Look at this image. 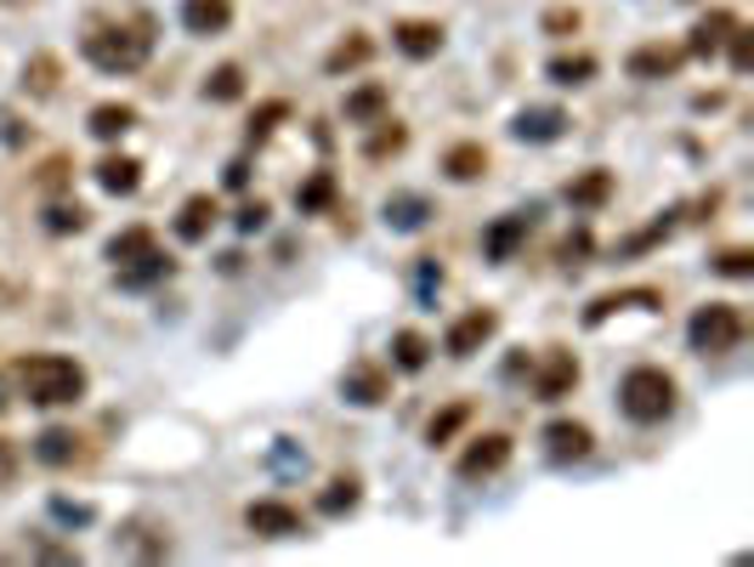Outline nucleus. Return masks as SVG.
<instances>
[{
	"label": "nucleus",
	"mask_w": 754,
	"mask_h": 567,
	"mask_svg": "<svg viewBox=\"0 0 754 567\" xmlns=\"http://www.w3.org/2000/svg\"><path fill=\"white\" fill-rule=\"evenodd\" d=\"M12 477H18V443L0 437V483H12Z\"/></svg>",
	"instance_id": "obj_46"
},
{
	"label": "nucleus",
	"mask_w": 754,
	"mask_h": 567,
	"mask_svg": "<svg viewBox=\"0 0 754 567\" xmlns=\"http://www.w3.org/2000/svg\"><path fill=\"white\" fill-rule=\"evenodd\" d=\"M182 23L187 34H221L233 23V7L227 0H182Z\"/></svg>",
	"instance_id": "obj_20"
},
{
	"label": "nucleus",
	"mask_w": 754,
	"mask_h": 567,
	"mask_svg": "<svg viewBox=\"0 0 754 567\" xmlns=\"http://www.w3.org/2000/svg\"><path fill=\"white\" fill-rule=\"evenodd\" d=\"M443 171L454 182H477L488 171V148H483V142H454V148L443 154Z\"/></svg>",
	"instance_id": "obj_25"
},
{
	"label": "nucleus",
	"mask_w": 754,
	"mask_h": 567,
	"mask_svg": "<svg viewBox=\"0 0 754 567\" xmlns=\"http://www.w3.org/2000/svg\"><path fill=\"white\" fill-rule=\"evenodd\" d=\"M358 499H363L358 483H352V477H335V483L318 494V511H323V516H347V511H358Z\"/></svg>",
	"instance_id": "obj_31"
},
{
	"label": "nucleus",
	"mask_w": 754,
	"mask_h": 567,
	"mask_svg": "<svg viewBox=\"0 0 754 567\" xmlns=\"http://www.w3.org/2000/svg\"><path fill=\"white\" fill-rule=\"evenodd\" d=\"M369 52H374V45H369L363 34H352V40H341L335 52H329V63H323V69H329V74H347V69H363V63H369Z\"/></svg>",
	"instance_id": "obj_33"
},
{
	"label": "nucleus",
	"mask_w": 754,
	"mask_h": 567,
	"mask_svg": "<svg viewBox=\"0 0 754 567\" xmlns=\"http://www.w3.org/2000/svg\"><path fill=\"white\" fill-rule=\"evenodd\" d=\"M159 245H154V233L148 227H125V233H114L109 239V261H114V272L120 267H131V261H143V256H154Z\"/></svg>",
	"instance_id": "obj_24"
},
{
	"label": "nucleus",
	"mask_w": 754,
	"mask_h": 567,
	"mask_svg": "<svg viewBox=\"0 0 754 567\" xmlns=\"http://www.w3.org/2000/svg\"><path fill=\"white\" fill-rule=\"evenodd\" d=\"M561 131H568V114H561V109H523L516 125H510L516 142H556Z\"/></svg>",
	"instance_id": "obj_15"
},
{
	"label": "nucleus",
	"mask_w": 754,
	"mask_h": 567,
	"mask_svg": "<svg viewBox=\"0 0 754 567\" xmlns=\"http://www.w3.org/2000/svg\"><path fill=\"white\" fill-rule=\"evenodd\" d=\"M556 85H585V80H596V58H585V52H574V58H550V69H545Z\"/></svg>",
	"instance_id": "obj_32"
},
{
	"label": "nucleus",
	"mask_w": 754,
	"mask_h": 567,
	"mask_svg": "<svg viewBox=\"0 0 754 567\" xmlns=\"http://www.w3.org/2000/svg\"><path fill=\"white\" fill-rule=\"evenodd\" d=\"M159 272H171V261L154 250V256H143V261H131V267H120V284L125 290H143V284H154Z\"/></svg>",
	"instance_id": "obj_34"
},
{
	"label": "nucleus",
	"mask_w": 754,
	"mask_h": 567,
	"mask_svg": "<svg viewBox=\"0 0 754 567\" xmlns=\"http://www.w3.org/2000/svg\"><path fill=\"white\" fill-rule=\"evenodd\" d=\"M681 58L686 52H675V45H636V52H630V74L636 80H670L681 69Z\"/></svg>",
	"instance_id": "obj_17"
},
{
	"label": "nucleus",
	"mask_w": 754,
	"mask_h": 567,
	"mask_svg": "<svg viewBox=\"0 0 754 567\" xmlns=\"http://www.w3.org/2000/svg\"><path fill=\"white\" fill-rule=\"evenodd\" d=\"M245 528H250L256 539H296V534H307V528H301V511L285 505V499H256V505L245 511Z\"/></svg>",
	"instance_id": "obj_5"
},
{
	"label": "nucleus",
	"mask_w": 754,
	"mask_h": 567,
	"mask_svg": "<svg viewBox=\"0 0 754 567\" xmlns=\"http://www.w3.org/2000/svg\"><path fill=\"white\" fill-rule=\"evenodd\" d=\"M91 216L80 210V205H52V210H45V227H52V233H80Z\"/></svg>",
	"instance_id": "obj_40"
},
{
	"label": "nucleus",
	"mask_w": 754,
	"mask_h": 567,
	"mask_svg": "<svg viewBox=\"0 0 754 567\" xmlns=\"http://www.w3.org/2000/svg\"><path fill=\"white\" fill-rule=\"evenodd\" d=\"M261 227H267V205L256 199V205H245V210H239V233H261Z\"/></svg>",
	"instance_id": "obj_47"
},
{
	"label": "nucleus",
	"mask_w": 754,
	"mask_h": 567,
	"mask_svg": "<svg viewBox=\"0 0 754 567\" xmlns=\"http://www.w3.org/2000/svg\"><path fill=\"white\" fill-rule=\"evenodd\" d=\"M386 109H392V91H386L381 80H369V85L347 91V125H381Z\"/></svg>",
	"instance_id": "obj_12"
},
{
	"label": "nucleus",
	"mask_w": 754,
	"mask_h": 567,
	"mask_svg": "<svg viewBox=\"0 0 754 567\" xmlns=\"http://www.w3.org/2000/svg\"><path fill=\"white\" fill-rule=\"evenodd\" d=\"M210 227H216V199H210V194H194V199L182 205V216H176V239L199 245Z\"/></svg>",
	"instance_id": "obj_21"
},
{
	"label": "nucleus",
	"mask_w": 754,
	"mask_h": 567,
	"mask_svg": "<svg viewBox=\"0 0 754 567\" xmlns=\"http://www.w3.org/2000/svg\"><path fill=\"white\" fill-rule=\"evenodd\" d=\"M272 460L285 465V471H307V454H296V449H290V437L278 443V449H272Z\"/></svg>",
	"instance_id": "obj_48"
},
{
	"label": "nucleus",
	"mask_w": 754,
	"mask_h": 567,
	"mask_svg": "<svg viewBox=\"0 0 754 567\" xmlns=\"http://www.w3.org/2000/svg\"><path fill=\"white\" fill-rule=\"evenodd\" d=\"M18 386L40 409H63V403L85 398V369L63 352H29V358H18Z\"/></svg>",
	"instance_id": "obj_1"
},
{
	"label": "nucleus",
	"mask_w": 754,
	"mask_h": 567,
	"mask_svg": "<svg viewBox=\"0 0 754 567\" xmlns=\"http://www.w3.org/2000/svg\"><path fill=\"white\" fill-rule=\"evenodd\" d=\"M612 199V171H585L568 182V205L574 210H601Z\"/></svg>",
	"instance_id": "obj_22"
},
{
	"label": "nucleus",
	"mask_w": 754,
	"mask_h": 567,
	"mask_svg": "<svg viewBox=\"0 0 754 567\" xmlns=\"http://www.w3.org/2000/svg\"><path fill=\"white\" fill-rule=\"evenodd\" d=\"M23 85L34 91V97H45V91L58 85V63H52V58H34V63L23 69Z\"/></svg>",
	"instance_id": "obj_39"
},
{
	"label": "nucleus",
	"mask_w": 754,
	"mask_h": 567,
	"mask_svg": "<svg viewBox=\"0 0 754 567\" xmlns=\"http://www.w3.org/2000/svg\"><path fill=\"white\" fill-rule=\"evenodd\" d=\"M675 216H681V210H664V216H658L647 233H636V239L624 245V256H636V250H652L658 239H670V233H675Z\"/></svg>",
	"instance_id": "obj_37"
},
{
	"label": "nucleus",
	"mask_w": 754,
	"mask_h": 567,
	"mask_svg": "<svg viewBox=\"0 0 754 567\" xmlns=\"http://www.w3.org/2000/svg\"><path fill=\"white\" fill-rule=\"evenodd\" d=\"M114 545H125L131 556H165V550H171V534H159V528H148V523H131Z\"/></svg>",
	"instance_id": "obj_29"
},
{
	"label": "nucleus",
	"mask_w": 754,
	"mask_h": 567,
	"mask_svg": "<svg viewBox=\"0 0 754 567\" xmlns=\"http://www.w3.org/2000/svg\"><path fill=\"white\" fill-rule=\"evenodd\" d=\"M624 307H664V296L658 290H612V296H601L596 307H585V329H596V323H607L612 312H624Z\"/></svg>",
	"instance_id": "obj_19"
},
{
	"label": "nucleus",
	"mask_w": 754,
	"mask_h": 567,
	"mask_svg": "<svg viewBox=\"0 0 754 567\" xmlns=\"http://www.w3.org/2000/svg\"><path fill=\"white\" fill-rule=\"evenodd\" d=\"M726 40H732V69H737V74H748V69H754V34L737 23Z\"/></svg>",
	"instance_id": "obj_42"
},
{
	"label": "nucleus",
	"mask_w": 754,
	"mask_h": 567,
	"mask_svg": "<svg viewBox=\"0 0 754 567\" xmlns=\"http://www.w3.org/2000/svg\"><path fill=\"white\" fill-rule=\"evenodd\" d=\"M437 290H443V261H437V256H420V267H414V296L432 301Z\"/></svg>",
	"instance_id": "obj_36"
},
{
	"label": "nucleus",
	"mask_w": 754,
	"mask_h": 567,
	"mask_svg": "<svg viewBox=\"0 0 754 567\" xmlns=\"http://www.w3.org/2000/svg\"><path fill=\"white\" fill-rule=\"evenodd\" d=\"M329 205H335V176L312 171V176L296 187V210H301V216H318V210H329Z\"/></svg>",
	"instance_id": "obj_26"
},
{
	"label": "nucleus",
	"mask_w": 754,
	"mask_h": 567,
	"mask_svg": "<svg viewBox=\"0 0 754 567\" xmlns=\"http://www.w3.org/2000/svg\"><path fill=\"white\" fill-rule=\"evenodd\" d=\"M505 460H510V437H505V432H488V437H477V443L459 454V477H471V483H477V477H494Z\"/></svg>",
	"instance_id": "obj_10"
},
{
	"label": "nucleus",
	"mask_w": 754,
	"mask_h": 567,
	"mask_svg": "<svg viewBox=\"0 0 754 567\" xmlns=\"http://www.w3.org/2000/svg\"><path fill=\"white\" fill-rule=\"evenodd\" d=\"M205 97H210V103H239V97H245V69H239V63H221V69L205 80Z\"/></svg>",
	"instance_id": "obj_30"
},
{
	"label": "nucleus",
	"mask_w": 754,
	"mask_h": 567,
	"mask_svg": "<svg viewBox=\"0 0 754 567\" xmlns=\"http://www.w3.org/2000/svg\"><path fill=\"white\" fill-rule=\"evenodd\" d=\"M574 386H579V358H574V352H545V363H539V374H534L539 403H561Z\"/></svg>",
	"instance_id": "obj_7"
},
{
	"label": "nucleus",
	"mask_w": 754,
	"mask_h": 567,
	"mask_svg": "<svg viewBox=\"0 0 754 567\" xmlns=\"http://www.w3.org/2000/svg\"><path fill=\"white\" fill-rule=\"evenodd\" d=\"M97 187H103V194H114V199H131L136 187H143V165L125 159V154H109L97 165Z\"/></svg>",
	"instance_id": "obj_16"
},
{
	"label": "nucleus",
	"mask_w": 754,
	"mask_h": 567,
	"mask_svg": "<svg viewBox=\"0 0 754 567\" xmlns=\"http://www.w3.org/2000/svg\"><path fill=\"white\" fill-rule=\"evenodd\" d=\"M285 120H290V103H261V109L250 114V125H245V131H250V142H267Z\"/></svg>",
	"instance_id": "obj_35"
},
{
	"label": "nucleus",
	"mask_w": 754,
	"mask_h": 567,
	"mask_svg": "<svg viewBox=\"0 0 754 567\" xmlns=\"http://www.w3.org/2000/svg\"><path fill=\"white\" fill-rule=\"evenodd\" d=\"M715 272H721V278H748V272H754V250H721V256H715Z\"/></svg>",
	"instance_id": "obj_41"
},
{
	"label": "nucleus",
	"mask_w": 754,
	"mask_h": 567,
	"mask_svg": "<svg viewBox=\"0 0 754 567\" xmlns=\"http://www.w3.org/2000/svg\"><path fill=\"white\" fill-rule=\"evenodd\" d=\"M585 256H590V233L579 227V233H568V239H561V261L574 267V261H585Z\"/></svg>",
	"instance_id": "obj_44"
},
{
	"label": "nucleus",
	"mask_w": 754,
	"mask_h": 567,
	"mask_svg": "<svg viewBox=\"0 0 754 567\" xmlns=\"http://www.w3.org/2000/svg\"><path fill=\"white\" fill-rule=\"evenodd\" d=\"M341 392H347V403L374 409V403H386V398H392V374H386L381 363H352V369H347V381H341Z\"/></svg>",
	"instance_id": "obj_8"
},
{
	"label": "nucleus",
	"mask_w": 754,
	"mask_h": 567,
	"mask_svg": "<svg viewBox=\"0 0 754 567\" xmlns=\"http://www.w3.org/2000/svg\"><path fill=\"white\" fill-rule=\"evenodd\" d=\"M494 329H499V318H494L488 307L465 312V318L448 329V358H471V352H483V347L494 341Z\"/></svg>",
	"instance_id": "obj_9"
},
{
	"label": "nucleus",
	"mask_w": 754,
	"mask_h": 567,
	"mask_svg": "<svg viewBox=\"0 0 754 567\" xmlns=\"http://www.w3.org/2000/svg\"><path fill=\"white\" fill-rule=\"evenodd\" d=\"M52 511L63 516V523H91V505H69V499H52Z\"/></svg>",
	"instance_id": "obj_49"
},
{
	"label": "nucleus",
	"mask_w": 754,
	"mask_h": 567,
	"mask_svg": "<svg viewBox=\"0 0 754 567\" xmlns=\"http://www.w3.org/2000/svg\"><path fill=\"white\" fill-rule=\"evenodd\" d=\"M245 182H250V165L233 159V165H227V187H245Z\"/></svg>",
	"instance_id": "obj_50"
},
{
	"label": "nucleus",
	"mask_w": 754,
	"mask_h": 567,
	"mask_svg": "<svg viewBox=\"0 0 754 567\" xmlns=\"http://www.w3.org/2000/svg\"><path fill=\"white\" fill-rule=\"evenodd\" d=\"M528 227H534V210H510V216H499V221L483 233V256H488V261H516V250L528 245Z\"/></svg>",
	"instance_id": "obj_6"
},
{
	"label": "nucleus",
	"mask_w": 754,
	"mask_h": 567,
	"mask_svg": "<svg viewBox=\"0 0 754 567\" xmlns=\"http://www.w3.org/2000/svg\"><path fill=\"white\" fill-rule=\"evenodd\" d=\"M590 425H579V420H550L545 425V449H550V460H585L590 454Z\"/></svg>",
	"instance_id": "obj_13"
},
{
	"label": "nucleus",
	"mask_w": 754,
	"mask_h": 567,
	"mask_svg": "<svg viewBox=\"0 0 754 567\" xmlns=\"http://www.w3.org/2000/svg\"><path fill=\"white\" fill-rule=\"evenodd\" d=\"M619 409H624L636 425H658V420H670V414H675V381H670L664 369L641 363V369H630L624 381H619Z\"/></svg>",
	"instance_id": "obj_3"
},
{
	"label": "nucleus",
	"mask_w": 754,
	"mask_h": 567,
	"mask_svg": "<svg viewBox=\"0 0 754 567\" xmlns=\"http://www.w3.org/2000/svg\"><path fill=\"white\" fill-rule=\"evenodd\" d=\"M154 52V23L136 18V23H103L85 34V58L97 63L103 74H136Z\"/></svg>",
	"instance_id": "obj_2"
},
{
	"label": "nucleus",
	"mask_w": 754,
	"mask_h": 567,
	"mask_svg": "<svg viewBox=\"0 0 754 567\" xmlns=\"http://www.w3.org/2000/svg\"><path fill=\"white\" fill-rule=\"evenodd\" d=\"M0 414H7V381H0Z\"/></svg>",
	"instance_id": "obj_51"
},
{
	"label": "nucleus",
	"mask_w": 754,
	"mask_h": 567,
	"mask_svg": "<svg viewBox=\"0 0 754 567\" xmlns=\"http://www.w3.org/2000/svg\"><path fill=\"white\" fill-rule=\"evenodd\" d=\"M465 420H471V403H448V409H443V414L432 420V432H426V437H432V443H448V437L459 432Z\"/></svg>",
	"instance_id": "obj_38"
},
{
	"label": "nucleus",
	"mask_w": 754,
	"mask_h": 567,
	"mask_svg": "<svg viewBox=\"0 0 754 567\" xmlns=\"http://www.w3.org/2000/svg\"><path fill=\"white\" fill-rule=\"evenodd\" d=\"M403 142H409V131H403V125L381 131V136L369 142V159H386V154H403Z\"/></svg>",
	"instance_id": "obj_43"
},
{
	"label": "nucleus",
	"mask_w": 754,
	"mask_h": 567,
	"mask_svg": "<svg viewBox=\"0 0 754 567\" xmlns=\"http://www.w3.org/2000/svg\"><path fill=\"white\" fill-rule=\"evenodd\" d=\"M85 125H91V136H97V142H120V136L136 125V109H131V103H97Z\"/></svg>",
	"instance_id": "obj_23"
},
{
	"label": "nucleus",
	"mask_w": 754,
	"mask_h": 567,
	"mask_svg": "<svg viewBox=\"0 0 754 567\" xmlns=\"http://www.w3.org/2000/svg\"><path fill=\"white\" fill-rule=\"evenodd\" d=\"M34 454H40L45 465H69V460L80 454V437L63 432V425H45V432L34 437Z\"/></svg>",
	"instance_id": "obj_28"
},
{
	"label": "nucleus",
	"mask_w": 754,
	"mask_h": 567,
	"mask_svg": "<svg viewBox=\"0 0 754 567\" xmlns=\"http://www.w3.org/2000/svg\"><path fill=\"white\" fill-rule=\"evenodd\" d=\"M737 29V18L726 12V7H715V12H703L698 23H692V40H686V58H715L721 45H726V34Z\"/></svg>",
	"instance_id": "obj_11"
},
{
	"label": "nucleus",
	"mask_w": 754,
	"mask_h": 567,
	"mask_svg": "<svg viewBox=\"0 0 754 567\" xmlns=\"http://www.w3.org/2000/svg\"><path fill=\"white\" fill-rule=\"evenodd\" d=\"M545 29H550V34H574V29H579V12H574V7H556V12H545Z\"/></svg>",
	"instance_id": "obj_45"
},
{
	"label": "nucleus",
	"mask_w": 754,
	"mask_h": 567,
	"mask_svg": "<svg viewBox=\"0 0 754 567\" xmlns=\"http://www.w3.org/2000/svg\"><path fill=\"white\" fill-rule=\"evenodd\" d=\"M437 210H432V199L426 194H392L386 199V227H397V233H420Z\"/></svg>",
	"instance_id": "obj_18"
},
{
	"label": "nucleus",
	"mask_w": 754,
	"mask_h": 567,
	"mask_svg": "<svg viewBox=\"0 0 754 567\" xmlns=\"http://www.w3.org/2000/svg\"><path fill=\"white\" fill-rule=\"evenodd\" d=\"M686 341H692V352H703V358L732 352V347L743 341V312H737V307H726V301L698 307V312H692V323H686Z\"/></svg>",
	"instance_id": "obj_4"
},
{
	"label": "nucleus",
	"mask_w": 754,
	"mask_h": 567,
	"mask_svg": "<svg viewBox=\"0 0 754 567\" xmlns=\"http://www.w3.org/2000/svg\"><path fill=\"white\" fill-rule=\"evenodd\" d=\"M392 363L409 369V374L426 369V363H432V341L420 336V329H397V336H392Z\"/></svg>",
	"instance_id": "obj_27"
},
{
	"label": "nucleus",
	"mask_w": 754,
	"mask_h": 567,
	"mask_svg": "<svg viewBox=\"0 0 754 567\" xmlns=\"http://www.w3.org/2000/svg\"><path fill=\"white\" fill-rule=\"evenodd\" d=\"M392 40H397V52H403V58H414V63L443 52V29H437V23H426V18H409V23H397V34H392Z\"/></svg>",
	"instance_id": "obj_14"
}]
</instances>
